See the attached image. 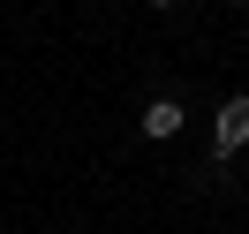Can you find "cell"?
Masks as SVG:
<instances>
[{
	"instance_id": "1",
	"label": "cell",
	"mask_w": 249,
	"mask_h": 234,
	"mask_svg": "<svg viewBox=\"0 0 249 234\" xmlns=\"http://www.w3.org/2000/svg\"><path fill=\"white\" fill-rule=\"evenodd\" d=\"M242 144H249V91H234L227 106L212 113V159H234Z\"/></svg>"
},
{
	"instance_id": "2",
	"label": "cell",
	"mask_w": 249,
	"mask_h": 234,
	"mask_svg": "<svg viewBox=\"0 0 249 234\" xmlns=\"http://www.w3.org/2000/svg\"><path fill=\"white\" fill-rule=\"evenodd\" d=\"M136 128H143V136H151V144H174V136H181V128H189V106H181V98H166V91H159L151 106L136 113Z\"/></svg>"
},
{
	"instance_id": "3",
	"label": "cell",
	"mask_w": 249,
	"mask_h": 234,
	"mask_svg": "<svg viewBox=\"0 0 249 234\" xmlns=\"http://www.w3.org/2000/svg\"><path fill=\"white\" fill-rule=\"evenodd\" d=\"M143 8H181V0H143Z\"/></svg>"
},
{
	"instance_id": "4",
	"label": "cell",
	"mask_w": 249,
	"mask_h": 234,
	"mask_svg": "<svg viewBox=\"0 0 249 234\" xmlns=\"http://www.w3.org/2000/svg\"><path fill=\"white\" fill-rule=\"evenodd\" d=\"M227 8H242V16H249V0H227Z\"/></svg>"
},
{
	"instance_id": "5",
	"label": "cell",
	"mask_w": 249,
	"mask_h": 234,
	"mask_svg": "<svg viewBox=\"0 0 249 234\" xmlns=\"http://www.w3.org/2000/svg\"><path fill=\"white\" fill-rule=\"evenodd\" d=\"M242 46H249V16H242Z\"/></svg>"
}]
</instances>
